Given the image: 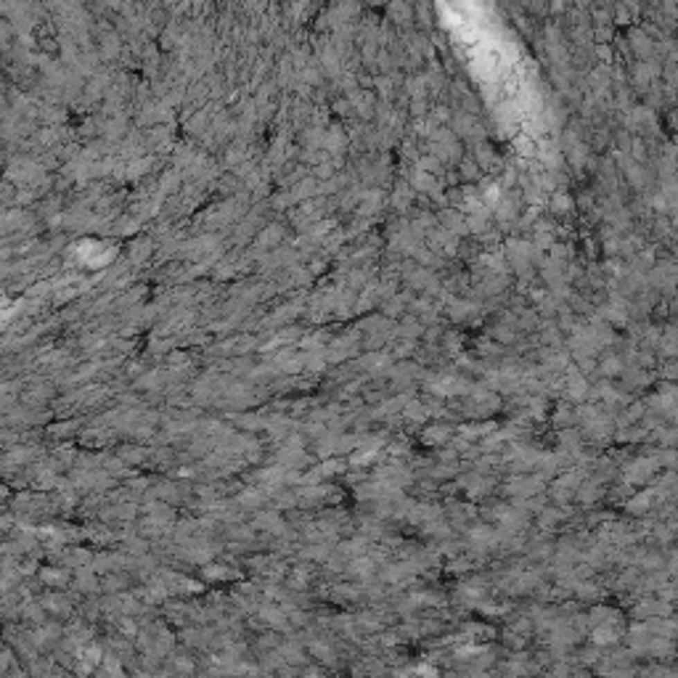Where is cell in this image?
Listing matches in <instances>:
<instances>
[{
	"label": "cell",
	"instance_id": "6da1fadb",
	"mask_svg": "<svg viewBox=\"0 0 678 678\" xmlns=\"http://www.w3.org/2000/svg\"><path fill=\"white\" fill-rule=\"evenodd\" d=\"M400 678H437V670L432 665H416L400 673Z\"/></svg>",
	"mask_w": 678,
	"mask_h": 678
}]
</instances>
